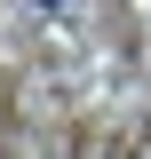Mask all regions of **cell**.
Returning <instances> with one entry per match:
<instances>
[{
    "label": "cell",
    "instance_id": "obj_1",
    "mask_svg": "<svg viewBox=\"0 0 151 159\" xmlns=\"http://www.w3.org/2000/svg\"><path fill=\"white\" fill-rule=\"evenodd\" d=\"M40 8H64V0H40Z\"/></svg>",
    "mask_w": 151,
    "mask_h": 159
}]
</instances>
